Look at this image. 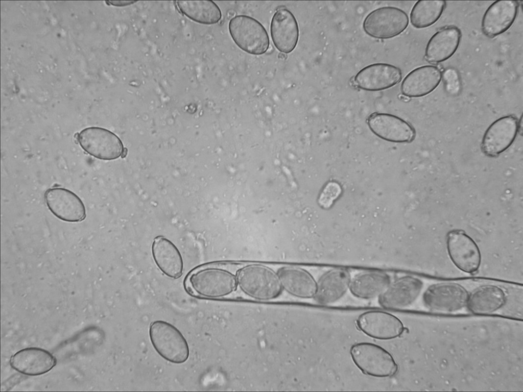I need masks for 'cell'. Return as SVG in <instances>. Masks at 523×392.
<instances>
[{"label":"cell","mask_w":523,"mask_h":392,"mask_svg":"<svg viewBox=\"0 0 523 392\" xmlns=\"http://www.w3.org/2000/svg\"><path fill=\"white\" fill-rule=\"evenodd\" d=\"M519 5L516 1H496L492 3L482 19L483 33L494 38L506 32L515 21Z\"/></svg>","instance_id":"obj_15"},{"label":"cell","mask_w":523,"mask_h":392,"mask_svg":"<svg viewBox=\"0 0 523 392\" xmlns=\"http://www.w3.org/2000/svg\"><path fill=\"white\" fill-rule=\"evenodd\" d=\"M518 132V121L512 115L501 117L493 121L486 130L481 142L483 153L495 157L508 149Z\"/></svg>","instance_id":"obj_13"},{"label":"cell","mask_w":523,"mask_h":392,"mask_svg":"<svg viewBox=\"0 0 523 392\" xmlns=\"http://www.w3.org/2000/svg\"><path fill=\"white\" fill-rule=\"evenodd\" d=\"M76 139L85 152L103 160L119 158L124 148L116 135L99 127H89L82 130L77 135Z\"/></svg>","instance_id":"obj_7"},{"label":"cell","mask_w":523,"mask_h":392,"mask_svg":"<svg viewBox=\"0 0 523 392\" xmlns=\"http://www.w3.org/2000/svg\"><path fill=\"white\" fill-rule=\"evenodd\" d=\"M391 282L387 273L380 271H365L351 278L349 289L355 297L371 299L379 297Z\"/></svg>","instance_id":"obj_24"},{"label":"cell","mask_w":523,"mask_h":392,"mask_svg":"<svg viewBox=\"0 0 523 392\" xmlns=\"http://www.w3.org/2000/svg\"><path fill=\"white\" fill-rule=\"evenodd\" d=\"M468 295L466 289L459 284L440 283L426 289L423 301L426 307L431 310L452 312L466 306Z\"/></svg>","instance_id":"obj_9"},{"label":"cell","mask_w":523,"mask_h":392,"mask_svg":"<svg viewBox=\"0 0 523 392\" xmlns=\"http://www.w3.org/2000/svg\"><path fill=\"white\" fill-rule=\"evenodd\" d=\"M446 243L448 256L458 268L470 274L478 271L481 263V252L474 240L465 232L460 229L449 231Z\"/></svg>","instance_id":"obj_8"},{"label":"cell","mask_w":523,"mask_h":392,"mask_svg":"<svg viewBox=\"0 0 523 392\" xmlns=\"http://www.w3.org/2000/svg\"><path fill=\"white\" fill-rule=\"evenodd\" d=\"M461 31L451 26L441 28L429 40L424 51V59L430 63H439L451 57L461 42Z\"/></svg>","instance_id":"obj_19"},{"label":"cell","mask_w":523,"mask_h":392,"mask_svg":"<svg viewBox=\"0 0 523 392\" xmlns=\"http://www.w3.org/2000/svg\"><path fill=\"white\" fill-rule=\"evenodd\" d=\"M108 3L111 5L116 6H124L135 3L136 1H109Z\"/></svg>","instance_id":"obj_30"},{"label":"cell","mask_w":523,"mask_h":392,"mask_svg":"<svg viewBox=\"0 0 523 392\" xmlns=\"http://www.w3.org/2000/svg\"><path fill=\"white\" fill-rule=\"evenodd\" d=\"M277 274L282 289L291 295L302 299L314 298L317 282L307 271L295 266L280 268Z\"/></svg>","instance_id":"obj_22"},{"label":"cell","mask_w":523,"mask_h":392,"mask_svg":"<svg viewBox=\"0 0 523 392\" xmlns=\"http://www.w3.org/2000/svg\"><path fill=\"white\" fill-rule=\"evenodd\" d=\"M349 353L356 366L364 374L377 378L395 375L398 366L392 355L383 347L369 342L353 345Z\"/></svg>","instance_id":"obj_3"},{"label":"cell","mask_w":523,"mask_h":392,"mask_svg":"<svg viewBox=\"0 0 523 392\" xmlns=\"http://www.w3.org/2000/svg\"><path fill=\"white\" fill-rule=\"evenodd\" d=\"M191 295L218 299L233 292L237 286L236 276L217 264H207L194 269L184 282Z\"/></svg>","instance_id":"obj_1"},{"label":"cell","mask_w":523,"mask_h":392,"mask_svg":"<svg viewBox=\"0 0 523 392\" xmlns=\"http://www.w3.org/2000/svg\"><path fill=\"white\" fill-rule=\"evenodd\" d=\"M228 29L236 45L249 54L260 55L269 48L270 40L266 29L251 16L238 15L233 17L229 21Z\"/></svg>","instance_id":"obj_5"},{"label":"cell","mask_w":523,"mask_h":392,"mask_svg":"<svg viewBox=\"0 0 523 392\" xmlns=\"http://www.w3.org/2000/svg\"><path fill=\"white\" fill-rule=\"evenodd\" d=\"M154 260L160 270L168 277L179 278L183 273L182 256L174 244L163 236L156 237L152 246Z\"/></svg>","instance_id":"obj_23"},{"label":"cell","mask_w":523,"mask_h":392,"mask_svg":"<svg viewBox=\"0 0 523 392\" xmlns=\"http://www.w3.org/2000/svg\"><path fill=\"white\" fill-rule=\"evenodd\" d=\"M442 80L446 92L451 95L458 94L461 89L462 83L458 71L452 67L445 69L442 73Z\"/></svg>","instance_id":"obj_29"},{"label":"cell","mask_w":523,"mask_h":392,"mask_svg":"<svg viewBox=\"0 0 523 392\" xmlns=\"http://www.w3.org/2000/svg\"><path fill=\"white\" fill-rule=\"evenodd\" d=\"M351 276L348 271L334 268L325 273L317 282L314 298L322 305H328L340 299L349 289Z\"/></svg>","instance_id":"obj_21"},{"label":"cell","mask_w":523,"mask_h":392,"mask_svg":"<svg viewBox=\"0 0 523 392\" xmlns=\"http://www.w3.org/2000/svg\"><path fill=\"white\" fill-rule=\"evenodd\" d=\"M356 324L363 333L379 340L396 338L405 330L403 324L398 317L381 310H369L361 313Z\"/></svg>","instance_id":"obj_10"},{"label":"cell","mask_w":523,"mask_h":392,"mask_svg":"<svg viewBox=\"0 0 523 392\" xmlns=\"http://www.w3.org/2000/svg\"><path fill=\"white\" fill-rule=\"evenodd\" d=\"M409 23L407 14L402 9L392 6L377 8L365 18L363 29L368 36L376 39L395 37L407 28Z\"/></svg>","instance_id":"obj_6"},{"label":"cell","mask_w":523,"mask_h":392,"mask_svg":"<svg viewBox=\"0 0 523 392\" xmlns=\"http://www.w3.org/2000/svg\"><path fill=\"white\" fill-rule=\"evenodd\" d=\"M401 79L402 71L398 67L386 63H376L360 70L354 77L353 82L360 89L378 91L396 85Z\"/></svg>","instance_id":"obj_14"},{"label":"cell","mask_w":523,"mask_h":392,"mask_svg":"<svg viewBox=\"0 0 523 392\" xmlns=\"http://www.w3.org/2000/svg\"><path fill=\"white\" fill-rule=\"evenodd\" d=\"M342 188L340 184L334 181L328 182L323 187L317 199L318 205L322 209L330 208L340 197Z\"/></svg>","instance_id":"obj_28"},{"label":"cell","mask_w":523,"mask_h":392,"mask_svg":"<svg viewBox=\"0 0 523 392\" xmlns=\"http://www.w3.org/2000/svg\"><path fill=\"white\" fill-rule=\"evenodd\" d=\"M127 153H128V150H127V148H124V150H123V151L122 154V155H121V157H122V158H124L126 157V156H127Z\"/></svg>","instance_id":"obj_31"},{"label":"cell","mask_w":523,"mask_h":392,"mask_svg":"<svg viewBox=\"0 0 523 392\" xmlns=\"http://www.w3.org/2000/svg\"><path fill=\"white\" fill-rule=\"evenodd\" d=\"M270 34L276 48L289 54L296 47L299 39V27L294 14L287 8H280L274 14L271 21Z\"/></svg>","instance_id":"obj_17"},{"label":"cell","mask_w":523,"mask_h":392,"mask_svg":"<svg viewBox=\"0 0 523 392\" xmlns=\"http://www.w3.org/2000/svg\"><path fill=\"white\" fill-rule=\"evenodd\" d=\"M370 131L384 140L393 143H410L415 138L413 126L403 119L393 114L374 112L367 119Z\"/></svg>","instance_id":"obj_11"},{"label":"cell","mask_w":523,"mask_h":392,"mask_svg":"<svg viewBox=\"0 0 523 392\" xmlns=\"http://www.w3.org/2000/svg\"><path fill=\"white\" fill-rule=\"evenodd\" d=\"M446 5L445 1H418L410 15L411 24L416 29L427 28L441 17Z\"/></svg>","instance_id":"obj_27"},{"label":"cell","mask_w":523,"mask_h":392,"mask_svg":"<svg viewBox=\"0 0 523 392\" xmlns=\"http://www.w3.org/2000/svg\"><path fill=\"white\" fill-rule=\"evenodd\" d=\"M44 200L51 213L63 221L77 223L86 218L84 203L69 189L61 187L49 188L45 192Z\"/></svg>","instance_id":"obj_12"},{"label":"cell","mask_w":523,"mask_h":392,"mask_svg":"<svg viewBox=\"0 0 523 392\" xmlns=\"http://www.w3.org/2000/svg\"><path fill=\"white\" fill-rule=\"evenodd\" d=\"M423 283L418 278L406 276L390 282L378 297L380 305L387 308H401L412 304L420 295Z\"/></svg>","instance_id":"obj_16"},{"label":"cell","mask_w":523,"mask_h":392,"mask_svg":"<svg viewBox=\"0 0 523 392\" xmlns=\"http://www.w3.org/2000/svg\"><path fill=\"white\" fill-rule=\"evenodd\" d=\"M149 333L153 348L164 359L175 364L183 363L187 360V342L174 325L164 321H155L151 324Z\"/></svg>","instance_id":"obj_4"},{"label":"cell","mask_w":523,"mask_h":392,"mask_svg":"<svg viewBox=\"0 0 523 392\" xmlns=\"http://www.w3.org/2000/svg\"><path fill=\"white\" fill-rule=\"evenodd\" d=\"M179 10L187 17L204 24L218 23L222 17L218 5L211 1H181L177 2Z\"/></svg>","instance_id":"obj_26"},{"label":"cell","mask_w":523,"mask_h":392,"mask_svg":"<svg viewBox=\"0 0 523 392\" xmlns=\"http://www.w3.org/2000/svg\"><path fill=\"white\" fill-rule=\"evenodd\" d=\"M506 301V294L501 287L487 285L477 288L468 295L466 306L473 313L489 314L502 307Z\"/></svg>","instance_id":"obj_25"},{"label":"cell","mask_w":523,"mask_h":392,"mask_svg":"<svg viewBox=\"0 0 523 392\" xmlns=\"http://www.w3.org/2000/svg\"><path fill=\"white\" fill-rule=\"evenodd\" d=\"M237 286L254 299L268 301L277 298L282 287L277 273L260 264H251L240 268L235 275Z\"/></svg>","instance_id":"obj_2"},{"label":"cell","mask_w":523,"mask_h":392,"mask_svg":"<svg viewBox=\"0 0 523 392\" xmlns=\"http://www.w3.org/2000/svg\"><path fill=\"white\" fill-rule=\"evenodd\" d=\"M442 80L441 70L434 65H423L410 71L403 79L401 94L408 97H420L432 92Z\"/></svg>","instance_id":"obj_20"},{"label":"cell","mask_w":523,"mask_h":392,"mask_svg":"<svg viewBox=\"0 0 523 392\" xmlns=\"http://www.w3.org/2000/svg\"><path fill=\"white\" fill-rule=\"evenodd\" d=\"M56 358L48 351L37 347L22 349L10 358L11 366L28 376H39L50 371L56 364Z\"/></svg>","instance_id":"obj_18"}]
</instances>
